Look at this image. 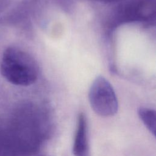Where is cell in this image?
I'll use <instances>...</instances> for the list:
<instances>
[{
    "mask_svg": "<svg viewBox=\"0 0 156 156\" xmlns=\"http://www.w3.org/2000/svg\"><path fill=\"white\" fill-rule=\"evenodd\" d=\"M1 72L11 83L28 86L37 80L38 67L36 61L27 52L16 47H9L3 53Z\"/></svg>",
    "mask_w": 156,
    "mask_h": 156,
    "instance_id": "cell-1",
    "label": "cell"
},
{
    "mask_svg": "<svg viewBox=\"0 0 156 156\" xmlns=\"http://www.w3.org/2000/svg\"><path fill=\"white\" fill-rule=\"evenodd\" d=\"M94 1H97V2H105V3H112V2H119L124 0H91Z\"/></svg>",
    "mask_w": 156,
    "mask_h": 156,
    "instance_id": "cell-5",
    "label": "cell"
},
{
    "mask_svg": "<svg viewBox=\"0 0 156 156\" xmlns=\"http://www.w3.org/2000/svg\"><path fill=\"white\" fill-rule=\"evenodd\" d=\"M138 116L146 127L155 136L156 131V113L153 109L141 107L138 112Z\"/></svg>",
    "mask_w": 156,
    "mask_h": 156,
    "instance_id": "cell-4",
    "label": "cell"
},
{
    "mask_svg": "<svg viewBox=\"0 0 156 156\" xmlns=\"http://www.w3.org/2000/svg\"><path fill=\"white\" fill-rule=\"evenodd\" d=\"M74 156H91L87 121L85 115L80 113L77 119V128L73 147Z\"/></svg>",
    "mask_w": 156,
    "mask_h": 156,
    "instance_id": "cell-3",
    "label": "cell"
},
{
    "mask_svg": "<svg viewBox=\"0 0 156 156\" xmlns=\"http://www.w3.org/2000/svg\"><path fill=\"white\" fill-rule=\"evenodd\" d=\"M90 105L98 115L104 117L115 115L118 109V99L110 83L99 76L93 82L89 90Z\"/></svg>",
    "mask_w": 156,
    "mask_h": 156,
    "instance_id": "cell-2",
    "label": "cell"
}]
</instances>
